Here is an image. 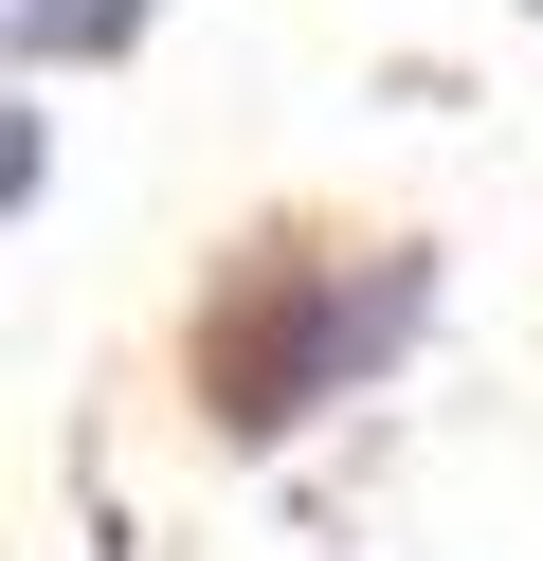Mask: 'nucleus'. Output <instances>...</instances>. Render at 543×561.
<instances>
[{
    "label": "nucleus",
    "mask_w": 543,
    "mask_h": 561,
    "mask_svg": "<svg viewBox=\"0 0 543 561\" xmlns=\"http://www.w3.org/2000/svg\"><path fill=\"white\" fill-rule=\"evenodd\" d=\"M417 327H434V254H417V236L217 272V308H200V435L217 453H290L326 399H362Z\"/></svg>",
    "instance_id": "f257e3e1"
},
{
    "label": "nucleus",
    "mask_w": 543,
    "mask_h": 561,
    "mask_svg": "<svg viewBox=\"0 0 543 561\" xmlns=\"http://www.w3.org/2000/svg\"><path fill=\"white\" fill-rule=\"evenodd\" d=\"M0 37H19V91H55V73L145 55V37H163V0H0Z\"/></svg>",
    "instance_id": "f03ea898"
},
{
    "label": "nucleus",
    "mask_w": 543,
    "mask_h": 561,
    "mask_svg": "<svg viewBox=\"0 0 543 561\" xmlns=\"http://www.w3.org/2000/svg\"><path fill=\"white\" fill-rule=\"evenodd\" d=\"M0 199H19V218H36V199H55V110H36V91H19V110H0Z\"/></svg>",
    "instance_id": "7ed1b4c3"
},
{
    "label": "nucleus",
    "mask_w": 543,
    "mask_h": 561,
    "mask_svg": "<svg viewBox=\"0 0 543 561\" xmlns=\"http://www.w3.org/2000/svg\"><path fill=\"white\" fill-rule=\"evenodd\" d=\"M525 19H543V0H525Z\"/></svg>",
    "instance_id": "20e7f679"
}]
</instances>
